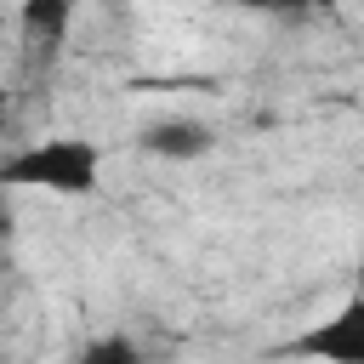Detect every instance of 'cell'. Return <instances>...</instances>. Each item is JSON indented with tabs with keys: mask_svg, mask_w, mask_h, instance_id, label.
<instances>
[{
	"mask_svg": "<svg viewBox=\"0 0 364 364\" xmlns=\"http://www.w3.org/2000/svg\"><path fill=\"white\" fill-rule=\"evenodd\" d=\"M284 353L313 358V364H364V296H353L330 318L307 324L296 341H284Z\"/></svg>",
	"mask_w": 364,
	"mask_h": 364,
	"instance_id": "2",
	"label": "cell"
},
{
	"mask_svg": "<svg viewBox=\"0 0 364 364\" xmlns=\"http://www.w3.org/2000/svg\"><path fill=\"white\" fill-rule=\"evenodd\" d=\"M136 142H142V154H159V159H199V154L216 148L210 125H205V119H188V114H171V119L142 125Z\"/></svg>",
	"mask_w": 364,
	"mask_h": 364,
	"instance_id": "3",
	"label": "cell"
},
{
	"mask_svg": "<svg viewBox=\"0 0 364 364\" xmlns=\"http://www.w3.org/2000/svg\"><path fill=\"white\" fill-rule=\"evenodd\" d=\"M68 17H74V0H23V34H28V46H63V34H68Z\"/></svg>",
	"mask_w": 364,
	"mask_h": 364,
	"instance_id": "4",
	"label": "cell"
},
{
	"mask_svg": "<svg viewBox=\"0 0 364 364\" xmlns=\"http://www.w3.org/2000/svg\"><path fill=\"white\" fill-rule=\"evenodd\" d=\"M0 125H6V91H0Z\"/></svg>",
	"mask_w": 364,
	"mask_h": 364,
	"instance_id": "7",
	"label": "cell"
},
{
	"mask_svg": "<svg viewBox=\"0 0 364 364\" xmlns=\"http://www.w3.org/2000/svg\"><path fill=\"white\" fill-rule=\"evenodd\" d=\"M68 364H142V347H136L131 336H97V341H85Z\"/></svg>",
	"mask_w": 364,
	"mask_h": 364,
	"instance_id": "5",
	"label": "cell"
},
{
	"mask_svg": "<svg viewBox=\"0 0 364 364\" xmlns=\"http://www.w3.org/2000/svg\"><path fill=\"white\" fill-rule=\"evenodd\" d=\"M0 188H46V193H97L102 188V148L91 136H40L0 159Z\"/></svg>",
	"mask_w": 364,
	"mask_h": 364,
	"instance_id": "1",
	"label": "cell"
},
{
	"mask_svg": "<svg viewBox=\"0 0 364 364\" xmlns=\"http://www.w3.org/2000/svg\"><path fill=\"white\" fill-rule=\"evenodd\" d=\"M245 6H256V11H284V17H296V11H336V6H347V0H245Z\"/></svg>",
	"mask_w": 364,
	"mask_h": 364,
	"instance_id": "6",
	"label": "cell"
}]
</instances>
